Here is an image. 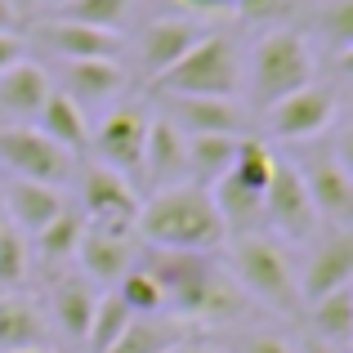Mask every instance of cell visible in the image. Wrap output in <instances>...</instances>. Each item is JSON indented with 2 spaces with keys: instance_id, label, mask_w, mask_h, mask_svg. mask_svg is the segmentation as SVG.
<instances>
[{
  "instance_id": "7a4b0ae2",
  "label": "cell",
  "mask_w": 353,
  "mask_h": 353,
  "mask_svg": "<svg viewBox=\"0 0 353 353\" xmlns=\"http://www.w3.org/2000/svg\"><path fill=\"white\" fill-rule=\"evenodd\" d=\"M134 237H143V246L157 250H197L210 255L228 241V228L219 219L215 201L197 183H174L161 188L139 206L134 215Z\"/></svg>"
},
{
  "instance_id": "52a82bcc",
  "label": "cell",
  "mask_w": 353,
  "mask_h": 353,
  "mask_svg": "<svg viewBox=\"0 0 353 353\" xmlns=\"http://www.w3.org/2000/svg\"><path fill=\"white\" fill-rule=\"evenodd\" d=\"M0 165L14 179L50 183V188H63V179L72 174V157L32 125H0Z\"/></svg>"
},
{
  "instance_id": "4dcf8cb0",
  "label": "cell",
  "mask_w": 353,
  "mask_h": 353,
  "mask_svg": "<svg viewBox=\"0 0 353 353\" xmlns=\"http://www.w3.org/2000/svg\"><path fill=\"white\" fill-rule=\"evenodd\" d=\"M27 264H32L27 237L18 233V228L0 224V286H18L27 277Z\"/></svg>"
},
{
  "instance_id": "d590c367",
  "label": "cell",
  "mask_w": 353,
  "mask_h": 353,
  "mask_svg": "<svg viewBox=\"0 0 353 353\" xmlns=\"http://www.w3.org/2000/svg\"><path fill=\"white\" fill-rule=\"evenodd\" d=\"M14 27H18V5L0 0V36H14Z\"/></svg>"
},
{
  "instance_id": "1f68e13d",
  "label": "cell",
  "mask_w": 353,
  "mask_h": 353,
  "mask_svg": "<svg viewBox=\"0 0 353 353\" xmlns=\"http://www.w3.org/2000/svg\"><path fill=\"white\" fill-rule=\"evenodd\" d=\"M318 32L327 36V45L336 54H349L353 50V0H331L318 14Z\"/></svg>"
},
{
  "instance_id": "f1b7e54d",
  "label": "cell",
  "mask_w": 353,
  "mask_h": 353,
  "mask_svg": "<svg viewBox=\"0 0 353 353\" xmlns=\"http://www.w3.org/2000/svg\"><path fill=\"white\" fill-rule=\"evenodd\" d=\"M130 318H134V313H130L117 295H99L94 322H90V336H85V349L90 353H108V349L117 345V336L130 327Z\"/></svg>"
},
{
  "instance_id": "9c48e42d",
  "label": "cell",
  "mask_w": 353,
  "mask_h": 353,
  "mask_svg": "<svg viewBox=\"0 0 353 353\" xmlns=\"http://www.w3.org/2000/svg\"><path fill=\"white\" fill-rule=\"evenodd\" d=\"M336 121V94L327 85H304L295 94L277 99L273 108H264V130L282 143H304V139H318L331 130Z\"/></svg>"
},
{
  "instance_id": "7c38bea8",
  "label": "cell",
  "mask_w": 353,
  "mask_h": 353,
  "mask_svg": "<svg viewBox=\"0 0 353 353\" xmlns=\"http://www.w3.org/2000/svg\"><path fill=\"white\" fill-rule=\"evenodd\" d=\"M353 282V233L336 228L331 237H322L313 246V255L304 259V268L295 273V291H300V309L327 300L331 291H345Z\"/></svg>"
},
{
  "instance_id": "ffe728a7",
  "label": "cell",
  "mask_w": 353,
  "mask_h": 353,
  "mask_svg": "<svg viewBox=\"0 0 353 353\" xmlns=\"http://www.w3.org/2000/svg\"><path fill=\"white\" fill-rule=\"evenodd\" d=\"M41 41L50 45L63 63H72V59H117L121 54V36L117 32H99V27H85V23H68V18L45 23Z\"/></svg>"
},
{
  "instance_id": "2e32d148",
  "label": "cell",
  "mask_w": 353,
  "mask_h": 353,
  "mask_svg": "<svg viewBox=\"0 0 353 353\" xmlns=\"http://www.w3.org/2000/svg\"><path fill=\"white\" fill-rule=\"evenodd\" d=\"M183 143H188V139H183L161 112L148 117L143 170H139V179H148V188H152V192L174 188V183H188V179H183Z\"/></svg>"
},
{
  "instance_id": "b9f144b4",
  "label": "cell",
  "mask_w": 353,
  "mask_h": 353,
  "mask_svg": "<svg viewBox=\"0 0 353 353\" xmlns=\"http://www.w3.org/2000/svg\"><path fill=\"white\" fill-rule=\"evenodd\" d=\"M14 5H18V0H14Z\"/></svg>"
},
{
  "instance_id": "d6a6232c",
  "label": "cell",
  "mask_w": 353,
  "mask_h": 353,
  "mask_svg": "<svg viewBox=\"0 0 353 353\" xmlns=\"http://www.w3.org/2000/svg\"><path fill=\"white\" fill-rule=\"evenodd\" d=\"M233 9L246 23H264V27H282L286 18H295L304 9V0H233Z\"/></svg>"
},
{
  "instance_id": "603a6c76",
  "label": "cell",
  "mask_w": 353,
  "mask_h": 353,
  "mask_svg": "<svg viewBox=\"0 0 353 353\" xmlns=\"http://www.w3.org/2000/svg\"><path fill=\"white\" fill-rule=\"evenodd\" d=\"M94 304H99V291L85 277H63V282H54V322H59V331L68 340H77V345H85V336H90Z\"/></svg>"
},
{
  "instance_id": "60d3db41",
  "label": "cell",
  "mask_w": 353,
  "mask_h": 353,
  "mask_svg": "<svg viewBox=\"0 0 353 353\" xmlns=\"http://www.w3.org/2000/svg\"><path fill=\"white\" fill-rule=\"evenodd\" d=\"M50 5H63V0H50Z\"/></svg>"
},
{
  "instance_id": "ba28073f",
  "label": "cell",
  "mask_w": 353,
  "mask_h": 353,
  "mask_svg": "<svg viewBox=\"0 0 353 353\" xmlns=\"http://www.w3.org/2000/svg\"><path fill=\"white\" fill-rule=\"evenodd\" d=\"M291 165L300 170L318 219H331L336 228H349V219H353V170H349L345 157L322 148V152H309L304 161H291Z\"/></svg>"
},
{
  "instance_id": "74e56055",
  "label": "cell",
  "mask_w": 353,
  "mask_h": 353,
  "mask_svg": "<svg viewBox=\"0 0 353 353\" xmlns=\"http://www.w3.org/2000/svg\"><path fill=\"white\" fill-rule=\"evenodd\" d=\"M174 353H224V349H215V345H192V340H183Z\"/></svg>"
},
{
  "instance_id": "e0dca14e",
  "label": "cell",
  "mask_w": 353,
  "mask_h": 353,
  "mask_svg": "<svg viewBox=\"0 0 353 353\" xmlns=\"http://www.w3.org/2000/svg\"><path fill=\"white\" fill-rule=\"evenodd\" d=\"M125 85V72H121L117 59H72L63 63V94L85 112V108H99V103H112Z\"/></svg>"
},
{
  "instance_id": "4316f807",
  "label": "cell",
  "mask_w": 353,
  "mask_h": 353,
  "mask_svg": "<svg viewBox=\"0 0 353 353\" xmlns=\"http://www.w3.org/2000/svg\"><path fill=\"white\" fill-rule=\"evenodd\" d=\"M81 233H85V215L72 210V206H63L59 215L36 233V255H41V264H50V268L68 264V259L77 255V246H81Z\"/></svg>"
},
{
  "instance_id": "4fadbf2b",
  "label": "cell",
  "mask_w": 353,
  "mask_h": 353,
  "mask_svg": "<svg viewBox=\"0 0 353 353\" xmlns=\"http://www.w3.org/2000/svg\"><path fill=\"white\" fill-rule=\"evenodd\" d=\"M161 117L170 121L179 134L197 139V134H228V139H246V108L237 99H192V94H170L161 99Z\"/></svg>"
},
{
  "instance_id": "83f0119b",
  "label": "cell",
  "mask_w": 353,
  "mask_h": 353,
  "mask_svg": "<svg viewBox=\"0 0 353 353\" xmlns=\"http://www.w3.org/2000/svg\"><path fill=\"white\" fill-rule=\"evenodd\" d=\"M117 300L125 304L130 313H134V318H161L165 313V300H161V286L152 282V273H148L143 264H130L125 273H121V282H117Z\"/></svg>"
},
{
  "instance_id": "7402d4cb",
  "label": "cell",
  "mask_w": 353,
  "mask_h": 353,
  "mask_svg": "<svg viewBox=\"0 0 353 353\" xmlns=\"http://www.w3.org/2000/svg\"><path fill=\"white\" fill-rule=\"evenodd\" d=\"M50 90L54 85H50V77H45V68L23 54L14 68L0 72V112H9L18 121H32L36 112H41V103H45Z\"/></svg>"
},
{
  "instance_id": "277c9868",
  "label": "cell",
  "mask_w": 353,
  "mask_h": 353,
  "mask_svg": "<svg viewBox=\"0 0 353 353\" xmlns=\"http://www.w3.org/2000/svg\"><path fill=\"white\" fill-rule=\"evenodd\" d=\"M228 273L241 286L246 300H259L277 313H300V291H295V268L286 259V250L273 237L241 233L228 237Z\"/></svg>"
},
{
  "instance_id": "5bb4252c",
  "label": "cell",
  "mask_w": 353,
  "mask_h": 353,
  "mask_svg": "<svg viewBox=\"0 0 353 353\" xmlns=\"http://www.w3.org/2000/svg\"><path fill=\"white\" fill-rule=\"evenodd\" d=\"M139 192L130 179H121L117 170L108 165H85L81 174V210L90 215V224H125L134 228V215H139Z\"/></svg>"
},
{
  "instance_id": "f546056e",
  "label": "cell",
  "mask_w": 353,
  "mask_h": 353,
  "mask_svg": "<svg viewBox=\"0 0 353 353\" xmlns=\"http://www.w3.org/2000/svg\"><path fill=\"white\" fill-rule=\"evenodd\" d=\"M125 14H130V0H63L59 5V18L99 27V32H117L125 23Z\"/></svg>"
},
{
  "instance_id": "8fae6325",
  "label": "cell",
  "mask_w": 353,
  "mask_h": 353,
  "mask_svg": "<svg viewBox=\"0 0 353 353\" xmlns=\"http://www.w3.org/2000/svg\"><path fill=\"white\" fill-rule=\"evenodd\" d=\"M81 264V277L90 286H117L121 273L139 259L134 250V228L125 224H90L85 219V233H81V246L72 255Z\"/></svg>"
},
{
  "instance_id": "9a60e30c",
  "label": "cell",
  "mask_w": 353,
  "mask_h": 353,
  "mask_svg": "<svg viewBox=\"0 0 353 353\" xmlns=\"http://www.w3.org/2000/svg\"><path fill=\"white\" fill-rule=\"evenodd\" d=\"M201 27L188 23V18H152V23L139 32V68H143V81H161L192 45L201 41Z\"/></svg>"
},
{
  "instance_id": "484cf974",
  "label": "cell",
  "mask_w": 353,
  "mask_h": 353,
  "mask_svg": "<svg viewBox=\"0 0 353 353\" xmlns=\"http://www.w3.org/2000/svg\"><path fill=\"white\" fill-rule=\"evenodd\" d=\"M0 349H45L41 309L23 295H0Z\"/></svg>"
},
{
  "instance_id": "d6986e66",
  "label": "cell",
  "mask_w": 353,
  "mask_h": 353,
  "mask_svg": "<svg viewBox=\"0 0 353 353\" xmlns=\"http://www.w3.org/2000/svg\"><path fill=\"white\" fill-rule=\"evenodd\" d=\"M36 121H41V134L50 139L54 148H63V152L77 161L81 152L90 148V121H85V112H81L77 103H72L68 94H63L59 85L45 94V103H41V112H36Z\"/></svg>"
},
{
  "instance_id": "ab89813d",
  "label": "cell",
  "mask_w": 353,
  "mask_h": 353,
  "mask_svg": "<svg viewBox=\"0 0 353 353\" xmlns=\"http://www.w3.org/2000/svg\"><path fill=\"white\" fill-rule=\"evenodd\" d=\"M0 353H45V349H0Z\"/></svg>"
},
{
  "instance_id": "ac0fdd59",
  "label": "cell",
  "mask_w": 353,
  "mask_h": 353,
  "mask_svg": "<svg viewBox=\"0 0 353 353\" xmlns=\"http://www.w3.org/2000/svg\"><path fill=\"white\" fill-rule=\"evenodd\" d=\"M68 206L63 188H50V183H32V179H9L5 183V210H9V228L18 233H41L59 210Z\"/></svg>"
},
{
  "instance_id": "3957f363",
  "label": "cell",
  "mask_w": 353,
  "mask_h": 353,
  "mask_svg": "<svg viewBox=\"0 0 353 353\" xmlns=\"http://www.w3.org/2000/svg\"><path fill=\"white\" fill-rule=\"evenodd\" d=\"M241 50L233 36L210 32L165 72L161 81H152V90L161 99L170 94H192V99H237L241 94Z\"/></svg>"
},
{
  "instance_id": "44dd1931",
  "label": "cell",
  "mask_w": 353,
  "mask_h": 353,
  "mask_svg": "<svg viewBox=\"0 0 353 353\" xmlns=\"http://www.w3.org/2000/svg\"><path fill=\"white\" fill-rule=\"evenodd\" d=\"M237 148H241V139H228V134H197V139H188V143H183V179L210 192L228 170H233Z\"/></svg>"
},
{
  "instance_id": "836d02e7",
  "label": "cell",
  "mask_w": 353,
  "mask_h": 353,
  "mask_svg": "<svg viewBox=\"0 0 353 353\" xmlns=\"http://www.w3.org/2000/svg\"><path fill=\"white\" fill-rule=\"evenodd\" d=\"M224 353H295V345L277 331H246L241 340H233V349Z\"/></svg>"
},
{
  "instance_id": "cb8c5ba5",
  "label": "cell",
  "mask_w": 353,
  "mask_h": 353,
  "mask_svg": "<svg viewBox=\"0 0 353 353\" xmlns=\"http://www.w3.org/2000/svg\"><path fill=\"white\" fill-rule=\"evenodd\" d=\"M309 336H318L322 345L349 353V340H353V286L331 291L327 300L309 304Z\"/></svg>"
},
{
  "instance_id": "8992f818",
  "label": "cell",
  "mask_w": 353,
  "mask_h": 353,
  "mask_svg": "<svg viewBox=\"0 0 353 353\" xmlns=\"http://www.w3.org/2000/svg\"><path fill=\"white\" fill-rule=\"evenodd\" d=\"M148 108L139 103H121L112 108L103 121H99V130H90V148H94L99 165H108V170H117L121 179L134 183L139 170H143V139H148Z\"/></svg>"
},
{
  "instance_id": "d4e9b609",
  "label": "cell",
  "mask_w": 353,
  "mask_h": 353,
  "mask_svg": "<svg viewBox=\"0 0 353 353\" xmlns=\"http://www.w3.org/2000/svg\"><path fill=\"white\" fill-rule=\"evenodd\" d=\"M183 327L174 318H130V327L117 336V345L108 353H174L183 345Z\"/></svg>"
},
{
  "instance_id": "8d00e7d4",
  "label": "cell",
  "mask_w": 353,
  "mask_h": 353,
  "mask_svg": "<svg viewBox=\"0 0 353 353\" xmlns=\"http://www.w3.org/2000/svg\"><path fill=\"white\" fill-rule=\"evenodd\" d=\"M295 353H340V349H331V345H322L318 336H304L300 345H295Z\"/></svg>"
},
{
  "instance_id": "6da1fadb",
  "label": "cell",
  "mask_w": 353,
  "mask_h": 353,
  "mask_svg": "<svg viewBox=\"0 0 353 353\" xmlns=\"http://www.w3.org/2000/svg\"><path fill=\"white\" fill-rule=\"evenodd\" d=\"M139 264L161 286V300L170 318L197 322V327H233L250 309V300L241 295L233 273L224 264H215L210 255L148 246V250H139Z\"/></svg>"
},
{
  "instance_id": "f35d334b",
  "label": "cell",
  "mask_w": 353,
  "mask_h": 353,
  "mask_svg": "<svg viewBox=\"0 0 353 353\" xmlns=\"http://www.w3.org/2000/svg\"><path fill=\"white\" fill-rule=\"evenodd\" d=\"M183 5H192V9H228L233 0H183Z\"/></svg>"
},
{
  "instance_id": "30bf717a",
  "label": "cell",
  "mask_w": 353,
  "mask_h": 353,
  "mask_svg": "<svg viewBox=\"0 0 353 353\" xmlns=\"http://www.w3.org/2000/svg\"><path fill=\"white\" fill-rule=\"evenodd\" d=\"M264 219L273 233L291 241H309L318 233V210H313L309 188H304L300 170L291 161H273V174H268V188H264Z\"/></svg>"
},
{
  "instance_id": "5b68a950",
  "label": "cell",
  "mask_w": 353,
  "mask_h": 353,
  "mask_svg": "<svg viewBox=\"0 0 353 353\" xmlns=\"http://www.w3.org/2000/svg\"><path fill=\"white\" fill-rule=\"evenodd\" d=\"M313 72H318V63H313L309 41L291 27H273L250 54V103H255V112L313 85Z\"/></svg>"
},
{
  "instance_id": "e575fe53",
  "label": "cell",
  "mask_w": 353,
  "mask_h": 353,
  "mask_svg": "<svg viewBox=\"0 0 353 353\" xmlns=\"http://www.w3.org/2000/svg\"><path fill=\"white\" fill-rule=\"evenodd\" d=\"M18 59H23V41H18V36H0V72L14 68Z\"/></svg>"
}]
</instances>
